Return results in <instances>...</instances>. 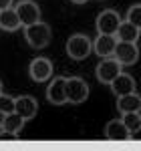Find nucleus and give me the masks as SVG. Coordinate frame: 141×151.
Wrapping results in <instances>:
<instances>
[{
    "label": "nucleus",
    "mask_w": 141,
    "mask_h": 151,
    "mask_svg": "<svg viewBox=\"0 0 141 151\" xmlns=\"http://www.w3.org/2000/svg\"><path fill=\"white\" fill-rule=\"evenodd\" d=\"M24 38H26V42L30 45L32 48H45L50 42V28H48V24L45 22H32L28 24V26H24Z\"/></svg>",
    "instance_id": "1"
},
{
    "label": "nucleus",
    "mask_w": 141,
    "mask_h": 151,
    "mask_svg": "<svg viewBox=\"0 0 141 151\" xmlns=\"http://www.w3.org/2000/svg\"><path fill=\"white\" fill-rule=\"evenodd\" d=\"M65 95H67V103L70 105H81L89 97V85L83 81L81 77H70L65 79Z\"/></svg>",
    "instance_id": "2"
},
{
    "label": "nucleus",
    "mask_w": 141,
    "mask_h": 151,
    "mask_svg": "<svg viewBox=\"0 0 141 151\" xmlns=\"http://www.w3.org/2000/svg\"><path fill=\"white\" fill-rule=\"evenodd\" d=\"M91 40H89V36L85 35H73L67 40V55L70 58H75V60H83V58H87L91 55Z\"/></svg>",
    "instance_id": "3"
},
{
    "label": "nucleus",
    "mask_w": 141,
    "mask_h": 151,
    "mask_svg": "<svg viewBox=\"0 0 141 151\" xmlns=\"http://www.w3.org/2000/svg\"><path fill=\"white\" fill-rule=\"evenodd\" d=\"M113 58L117 60L119 65H133L137 63L139 58V50H137V45L135 42H125V40H119L115 45V50H113Z\"/></svg>",
    "instance_id": "4"
},
{
    "label": "nucleus",
    "mask_w": 141,
    "mask_h": 151,
    "mask_svg": "<svg viewBox=\"0 0 141 151\" xmlns=\"http://www.w3.org/2000/svg\"><path fill=\"white\" fill-rule=\"evenodd\" d=\"M14 10H16V14H18L22 26H28V24L40 20V8L36 6L32 0H22V2H18Z\"/></svg>",
    "instance_id": "5"
},
{
    "label": "nucleus",
    "mask_w": 141,
    "mask_h": 151,
    "mask_svg": "<svg viewBox=\"0 0 141 151\" xmlns=\"http://www.w3.org/2000/svg\"><path fill=\"white\" fill-rule=\"evenodd\" d=\"M121 24V16L115 10H103L97 18V30L99 35H115Z\"/></svg>",
    "instance_id": "6"
},
{
    "label": "nucleus",
    "mask_w": 141,
    "mask_h": 151,
    "mask_svg": "<svg viewBox=\"0 0 141 151\" xmlns=\"http://www.w3.org/2000/svg\"><path fill=\"white\" fill-rule=\"evenodd\" d=\"M28 73H30V79L32 81L42 83V81H47V79H50V75H53V63L45 57H38L30 63Z\"/></svg>",
    "instance_id": "7"
},
{
    "label": "nucleus",
    "mask_w": 141,
    "mask_h": 151,
    "mask_svg": "<svg viewBox=\"0 0 141 151\" xmlns=\"http://www.w3.org/2000/svg\"><path fill=\"white\" fill-rule=\"evenodd\" d=\"M36 111H38V103H36L35 97H30V95H22V97L14 99V113H18L24 121L36 117Z\"/></svg>",
    "instance_id": "8"
},
{
    "label": "nucleus",
    "mask_w": 141,
    "mask_h": 151,
    "mask_svg": "<svg viewBox=\"0 0 141 151\" xmlns=\"http://www.w3.org/2000/svg\"><path fill=\"white\" fill-rule=\"evenodd\" d=\"M119 73H121V65H119L115 58L107 57L105 60L97 67V79H99L101 83H105V85H109Z\"/></svg>",
    "instance_id": "9"
},
{
    "label": "nucleus",
    "mask_w": 141,
    "mask_h": 151,
    "mask_svg": "<svg viewBox=\"0 0 141 151\" xmlns=\"http://www.w3.org/2000/svg\"><path fill=\"white\" fill-rule=\"evenodd\" d=\"M47 99L53 105H65L67 103V95H65V77H57L47 89Z\"/></svg>",
    "instance_id": "10"
},
{
    "label": "nucleus",
    "mask_w": 141,
    "mask_h": 151,
    "mask_svg": "<svg viewBox=\"0 0 141 151\" xmlns=\"http://www.w3.org/2000/svg\"><path fill=\"white\" fill-rule=\"evenodd\" d=\"M115 45H117V38H115V35H99L97 38H95V52L99 55V57H113V50H115Z\"/></svg>",
    "instance_id": "11"
},
{
    "label": "nucleus",
    "mask_w": 141,
    "mask_h": 151,
    "mask_svg": "<svg viewBox=\"0 0 141 151\" xmlns=\"http://www.w3.org/2000/svg\"><path fill=\"white\" fill-rule=\"evenodd\" d=\"M109 85H111L113 93L119 95V97L135 91V81H133V77H131V75H125V73H119V75L109 83Z\"/></svg>",
    "instance_id": "12"
},
{
    "label": "nucleus",
    "mask_w": 141,
    "mask_h": 151,
    "mask_svg": "<svg viewBox=\"0 0 141 151\" xmlns=\"http://www.w3.org/2000/svg\"><path fill=\"white\" fill-rule=\"evenodd\" d=\"M105 137L109 141H127L131 137V133L121 121H109L105 127Z\"/></svg>",
    "instance_id": "13"
},
{
    "label": "nucleus",
    "mask_w": 141,
    "mask_h": 151,
    "mask_svg": "<svg viewBox=\"0 0 141 151\" xmlns=\"http://www.w3.org/2000/svg\"><path fill=\"white\" fill-rule=\"evenodd\" d=\"M117 109L121 113H131V111H139L141 109V97L135 91L127 95H121L117 101Z\"/></svg>",
    "instance_id": "14"
},
{
    "label": "nucleus",
    "mask_w": 141,
    "mask_h": 151,
    "mask_svg": "<svg viewBox=\"0 0 141 151\" xmlns=\"http://www.w3.org/2000/svg\"><path fill=\"white\" fill-rule=\"evenodd\" d=\"M24 125V119L18 113H8V115H4V121H2V125H0V129L2 131H6L8 135H16V133H20V129H22Z\"/></svg>",
    "instance_id": "15"
},
{
    "label": "nucleus",
    "mask_w": 141,
    "mask_h": 151,
    "mask_svg": "<svg viewBox=\"0 0 141 151\" xmlns=\"http://www.w3.org/2000/svg\"><path fill=\"white\" fill-rule=\"evenodd\" d=\"M20 26V18H18V14L14 8H4V10H0V28H4V30H16Z\"/></svg>",
    "instance_id": "16"
},
{
    "label": "nucleus",
    "mask_w": 141,
    "mask_h": 151,
    "mask_svg": "<svg viewBox=\"0 0 141 151\" xmlns=\"http://www.w3.org/2000/svg\"><path fill=\"white\" fill-rule=\"evenodd\" d=\"M115 35L119 36V40H125V42H137V38H139V26H135V24L131 22H121L117 28V32Z\"/></svg>",
    "instance_id": "17"
},
{
    "label": "nucleus",
    "mask_w": 141,
    "mask_h": 151,
    "mask_svg": "<svg viewBox=\"0 0 141 151\" xmlns=\"http://www.w3.org/2000/svg\"><path fill=\"white\" fill-rule=\"evenodd\" d=\"M129 133H137L141 129V117L139 111H131V113H123V121H121Z\"/></svg>",
    "instance_id": "18"
},
{
    "label": "nucleus",
    "mask_w": 141,
    "mask_h": 151,
    "mask_svg": "<svg viewBox=\"0 0 141 151\" xmlns=\"http://www.w3.org/2000/svg\"><path fill=\"white\" fill-rule=\"evenodd\" d=\"M14 111V99H12L10 95H2L0 93V113H4V115H8Z\"/></svg>",
    "instance_id": "19"
},
{
    "label": "nucleus",
    "mask_w": 141,
    "mask_h": 151,
    "mask_svg": "<svg viewBox=\"0 0 141 151\" xmlns=\"http://www.w3.org/2000/svg\"><path fill=\"white\" fill-rule=\"evenodd\" d=\"M127 22L135 24V26H139L141 24V6L139 4H135V6H131L129 12H127Z\"/></svg>",
    "instance_id": "20"
},
{
    "label": "nucleus",
    "mask_w": 141,
    "mask_h": 151,
    "mask_svg": "<svg viewBox=\"0 0 141 151\" xmlns=\"http://www.w3.org/2000/svg\"><path fill=\"white\" fill-rule=\"evenodd\" d=\"M12 0H0V10H4V8H10Z\"/></svg>",
    "instance_id": "21"
},
{
    "label": "nucleus",
    "mask_w": 141,
    "mask_h": 151,
    "mask_svg": "<svg viewBox=\"0 0 141 151\" xmlns=\"http://www.w3.org/2000/svg\"><path fill=\"white\" fill-rule=\"evenodd\" d=\"M73 2H75V4H85L87 0H73Z\"/></svg>",
    "instance_id": "22"
},
{
    "label": "nucleus",
    "mask_w": 141,
    "mask_h": 151,
    "mask_svg": "<svg viewBox=\"0 0 141 151\" xmlns=\"http://www.w3.org/2000/svg\"><path fill=\"white\" fill-rule=\"evenodd\" d=\"M0 93H2V83H0Z\"/></svg>",
    "instance_id": "23"
}]
</instances>
